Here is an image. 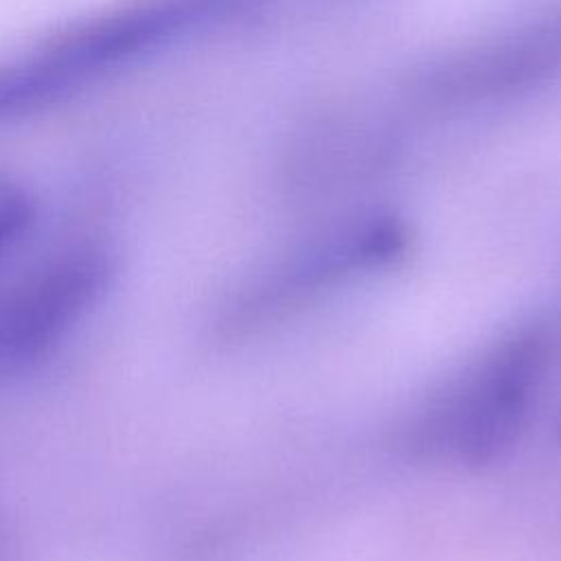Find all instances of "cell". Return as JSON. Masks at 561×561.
<instances>
[{"instance_id": "cell-8", "label": "cell", "mask_w": 561, "mask_h": 561, "mask_svg": "<svg viewBox=\"0 0 561 561\" xmlns=\"http://www.w3.org/2000/svg\"><path fill=\"white\" fill-rule=\"evenodd\" d=\"M305 2L320 4V2H340V0H272V11H276V9L285 11L287 7H302Z\"/></svg>"}, {"instance_id": "cell-5", "label": "cell", "mask_w": 561, "mask_h": 561, "mask_svg": "<svg viewBox=\"0 0 561 561\" xmlns=\"http://www.w3.org/2000/svg\"><path fill=\"white\" fill-rule=\"evenodd\" d=\"M394 110L344 107L287 142L283 178L291 193L324 195L386 175L403 156L405 134Z\"/></svg>"}, {"instance_id": "cell-4", "label": "cell", "mask_w": 561, "mask_h": 561, "mask_svg": "<svg viewBox=\"0 0 561 561\" xmlns=\"http://www.w3.org/2000/svg\"><path fill=\"white\" fill-rule=\"evenodd\" d=\"M410 248L408 224L388 210L344 217L285 250L252 285L250 318L285 313L348 278L397 263Z\"/></svg>"}, {"instance_id": "cell-3", "label": "cell", "mask_w": 561, "mask_h": 561, "mask_svg": "<svg viewBox=\"0 0 561 561\" xmlns=\"http://www.w3.org/2000/svg\"><path fill=\"white\" fill-rule=\"evenodd\" d=\"M561 79V0L471 37L412 70L401 118H454L530 96Z\"/></svg>"}, {"instance_id": "cell-2", "label": "cell", "mask_w": 561, "mask_h": 561, "mask_svg": "<svg viewBox=\"0 0 561 561\" xmlns=\"http://www.w3.org/2000/svg\"><path fill=\"white\" fill-rule=\"evenodd\" d=\"M559 348L561 335L550 322L504 335L416 416L410 445L467 467L495 462L526 427Z\"/></svg>"}, {"instance_id": "cell-6", "label": "cell", "mask_w": 561, "mask_h": 561, "mask_svg": "<svg viewBox=\"0 0 561 561\" xmlns=\"http://www.w3.org/2000/svg\"><path fill=\"white\" fill-rule=\"evenodd\" d=\"M112 274L99 248H77L44 265L0 298V364L46 353L99 298Z\"/></svg>"}, {"instance_id": "cell-7", "label": "cell", "mask_w": 561, "mask_h": 561, "mask_svg": "<svg viewBox=\"0 0 561 561\" xmlns=\"http://www.w3.org/2000/svg\"><path fill=\"white\" fill-rule=\"evenodd\" d=\"M33 197L15 180L0 175V252H4L33 221Z\"/></svg>"}, {"instance_id": "cell-1", "label": "cell", "mask_w": 561, "mask_h": 561, "mask_svg": "<svg viewBox=\"0 0 561 561\" xmlns=\"http://www.w3.org/2000/svg\"><path fill=\"white\" fill-rule=\"evenodd\" d=\"M272 13L270 0H118L0 57V125L48 112L191 42Z\"/></svg>"}]
</instances>
